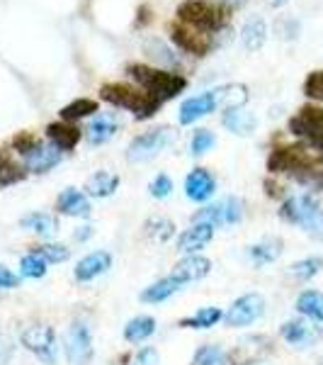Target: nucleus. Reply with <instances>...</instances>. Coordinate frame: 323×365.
I'll return each mask as SVG.
<instances>
[{"mask_svg": "<svg viewBox=\"0 0 323 365\" xmlns=\"http://www.w3.org/2000/svg\"><path fill=\"white\" fill-rule=\"evenodd\" d=\"M127 76H132V78L137 81V83L144 88L149 96L158 98L161 103L178 98L180 93H183L185 88H187V81L180 73L146 66V63H129V66H127Z\"/></svg>", "mask_w": 323, "mask_h": 365, "instance_id": "obj_1", "label": "nucleus"}, {"mask_svg": "<svg viewBox=\"0 0 323 365\" xmlns=\"http://www.w3.org/2000/svg\"><path fill=\"white\" fill-rule=\"evenodd\" d=\"M100 98L105 103L115 105V108H125L129 113L134 115V120L144 122V120H151L158 110H161V100L149 96L146 91H137L134 86H127V83H105L100 88Z\"/></svg>", "mask_w": 323, "mask_h": 365, "instance_id": "obj_2", "label": "nucleus"}, {"mask_svg": "<svg viewBox=\"0 0 323 365\" xmlns=\"http://www.w3.org/2000/svg\"><path fill=\"white\" fill-rule=\"evenodd\" d=\"M319 161H321V154L307 144L277 146L268 158V170L270 173H292L299 180L302 175L316 170Z\"/></svg>", "mask_w": 323, "mask_h": 365, "instance_id": "obj_3", "label": "nucleus"}, {"mask_svg": "<svg viewBox=\"0 0 323 365\" xmlns=\"http://www.w3.org/2000/svg\"><path fill=\"white\" fill-rule=\"evenodd\" d=\"M178 20L199 32H219L228 22V10L224 5L204 3V0H185L178 8Z\"/></svg>", "mask_w": 323, "mask_h": 365, "instance_id": "obj_4", "label": "nucleus"}, {"mask_svg": "<svg viewBox=\"0 0 323 365\" xmlns=\"http://www.w3.org/2000/svg\"><path fill=\"white\" fill-rule=\"evenodd\" d=\"M280 217L290 225L302 227L304 232L316 234L323 227V210L319 207V200L309 192L304 195H292L282 202L280 207Z\"/></svg>", "mask_w": 323, "mask_h": 365, "instance_id": "obj_5", "label": "nucleus"}, {"mask_svg": "<svg viewBox=\"0 0 323 365\" xmlns=\"http://www.w3.org/2000/svg\"><path fill=\"white\" fill-rule=\"evenodd\" d=\"M290 132L304 144L323 156V110L316 105H304L290 120Z\"/></svg>", "mask_w": 323, "mask_h": 365, "instance_id": "obj_6", "label": "nucleus"}, {"mask_svg": "<svg viewBox=\"0 0 323 365\" xmlns=\"http://www.w3.org/2000/svg\"><path fill=\"white\" fill-rule=\"evenodd\" d=\"M173 141H175V129H170V127L149 129V132L139 134V137H134L129 141L127 161H132V163L149 161V158L158 156L161 151H166Z\"/></svg>", "mask_w": 323, "mask_h": 365, "instance_id": "obj_7", "label": "nucleus"}, {"mask_svg": "<svg viewBox=\"0 0 323 365\" xmlns=\"http://www.w3.org/2000/svg\"><path fill=\"white\" fill-rule=\"evenodd\" d=\"M263 314H265V297L260 292H245V295L233 299L231 307L224 312V324L233 329L250 327Z\"/></svg>", "mask_w": 323, "mask_h": 365, "instance_id": "obj_8", "label": "nucleus"}, {"mask_svg": "<svg viewBox=\"0 0 323 365\" xmlns=\"http://www.w3.org/2000/svg\"><path fill=\"white\" fill-rule=\"evenodd\" d=\"M20 341L44 365H56V334L49 324H34V327L25 329Z\"/></svg>", "mask_w": 323, "mask_h": 365, "instance_id": "obj_9", "label": "nucleus"}, {"mask_svg": "<svg viewBox=\"0 0 323 365\" xmlns=\"http://www.w3.org/2000/svg\"><path fill=\"white\" fill-rule=\"evenodd\" d=\"M63 351H66V361L70 365H90L95 349H92V336L88 324H70L66 336H63Z\"/></svg>", "mask_w": 323, "mask_h": 365, "instance_id": "obj_10", "label": "nucleus"}, {"mask_svg": "<svg viewBox=\"0 0 323 365\" xmlns=\"http://www.w3.org/2000/svg\"><path fill=\"white\" fill-rule=\"evenodd\" d=\"M243 220V202L238 197H224L214 205H207L192 217V225L195 222H207L211 227H228V225H238Z\"/></svg>", "mask_w": 323, "mask_h": 365, "instance_id": "obj_11", "label": "nucleus"}, {"mask_svg": "<svg viewBox=\"0 0 323 365\" xmlns=\"http://www.w3.org/2000/svg\"><path fill=\"white\" fill-rule=\"evenodd\" d=\"M166 29H168L170 42H173L175 46H180L183 51H187V54H195V56H207L209 54L211 42L204 32H199V29H195V27H187L180 20L168 22Z\"/></svg>", "mask_w": 323, "mask_h": 365, "instance_id": "obj_12", "label": "nucleus"}, {"mask_svg": "<svg viewBox=\"0 0 323 365\" xmlns=\"http://www.w3.org/2000/svg\"><path fill=\"white\" fill-rule=\"evenodd\" d=\"M280 336L295 349H309V346H316L323 339V329L319 327V322L290 319L280 327Z\"/></svg>", "mask_w": 323, "mask_h": 365, "instance_id": "obj_13", "label": "nucleus"}, {"mask_svg": "<svg viewBox=\"0 0 323 365\" xmlns=\"http://www.w3.org/2000/svg\"><path fill=\"white\" fill-rule=\"evenodd\" d=\"M216 108H219V96H216V88H214V91L199 93L195 98H187L185 103L180 105L178 120H180V125H192V122L211 115Z\"/></svg>", "mask_w": 323, "mask_h": 365, "instance_id": "obj_14", "label": "nucleus"}, {"mask_svg": "<svg viewBox=\"0 0 323 365\" xmlns=\"http://www.w3.org/2000/svg\"><path fill=\"white\" fill-rule=\"evenodd\" d=\"M61 158H63L61 149H56L54 144H42V141H39L32 151H27V154L22 156V163H25V168L29 173H49L51 168H56L58 163H61Z\"/></svg>", "mask_w": 323, "mask_h": 365, "instance_id": "obj_15", "label": "nucleus"}, {"mask_svg": "<svg viewBox=\"0 0 323 365\" xmlns=\"http://www.w3.org/2000/svg\"><path fill=\"white\" fill-rule=\"evenodd\" d=\"M110 268H112V256H110V251H92L75 263L73 275L78 282H90L100 278V275H105Z\"/></svg>", "mask_w": 323, "mask_h": 365, "instance_id": "obj_16", "label": "nucleus"}, {"mask_svg": "<svg viewBox=\"0 0 323 365\" xmlns=\"http://www.w3.org/2000/svg\"><path fill=\"white\" fill-rule=\"evenodd\" d=\"M216 190V180L207 168H192L185 178V195L192 202H207Z\"/></svg>", "mask_w": 323, "mask_h": 365, "instance_id": "obj_17", "label": "nucleus"}, {"mask_svg": "<svg viewBox=\"0 0 323 365\" xmlns=\"http://www.w3.org/2000/svg\"><path fill=\"white\" fill-rule=\"evenodd\" d=\"M209 270H211V261L209 258H204V256H185L183 261H178L173 266V273H170V278H175L178 282H197V280H202V278H207L209 275Z\"/></svg>", "mask_w": 323, "mask_h": 365, "instance_id": "obj_18", "label": "nucleus"}, {"mask_svg": "<svg viewBox=\"0 0 323 365\" xmlns=\"http://www.w3.org/2000/svg\"><path fill=\"white\" fill-rule=\"evenodd\" d=\"M211 239H214V227L207 225V222H195V225L187 229V232L180 234L178 251L192 256V253H197L199 249H204Z\"/></svg>", "mask_w": 323, "mask_h": 365, "instance_id": "obj_19", "label": "nucleus"}, {"mask_svg": "<svg viewBox=\"0 0 323 365\" xmlns=\"http://www.w3.org/2000/svg\"><path fill=\"white\" fill-rule=\"evenodd\" d=\"M80 137H83V129L70 125V122L61 120V122H51V125H46V139H49L51 144L61 151L75 149V144L80 141Z\"/></svg>", "mask_w": 323, "mask_h": 365, "instance_id": "obj_20", "label": "nucleus"}, {"mask_svg": "<svg viewBox=\"0 0 323 365\" xmlns=\"http://www.w3.org/2000/svg\"><path fill=\"white\" fill-rule=\"evenodd\" d=\"M56 210L61 212V215L88 220V217H90V200H88L80 190H75V187H66L56 200Z\"/></svg>", "mask_w": 323, "mask_h": 365, "instance_id": "obj_21", "label": "nucleus"}, {"mask_svg": "<svg viewBox=\"0 0 323 365\" xmlns=\"http://www.w3.org/2000/svg\"><path fill=\"white\" fill-rule=\"evenodd\" d=\"M221 125H224L228 132L238 134V137H250L258 127V117L253 113H245V110H240V108H233L224 113Z\"/></svg>", "mask_w": 323, "mask_h": 365, "instance_id": "obj_22", "label": "nucleus"}, {"mask_svg": "<svg viewBox=\"0 0 323 365\" xmlns=\"http://www.w3.org/2000/svg\"><path fill=\"white\" fill-rule=\"evenodd\" d=\"M117 187H120V175L110 173V170H97V173H92L90 178L85 180L83 190L90 197H110L117 192Z\"/></svg>", "mask_w": 323, "mask_h": 365, "instance_id": "obj_23", "label": "nucleus"}, {"mask_svg": "<svg viewBox=\"0 0 323 365\" xmlns=\"http://www.w3.org/2000/svg\"><path fill=\"white\" fill-rule=\"evenodd\" d=\"M282 246L285 244H282L280 237H268V239H263V241H258V244L250 246L248 258L253 261V266L263 268V266H268V263L277 261L280 253H282Z\"/></svg>", "mask_w": 323, "mask_h": 365, "instance_id": "obj_24", "label": "nucleus"}, {"mask_svg": "<svg viewBox=\"0 0 323 365\" xmlns=\"http://www.w3.org/2000/svg\"><path fill=\"white\" fill-rule=\"evenodd\" d=\"M117 132H120V122H117L112 115H95V120L88 127V141H90L92 146L107 144Z\"/></svg>", "mask_w": 323, "mask_h": 365, "instance_id": "obj_25", "label": "nucleus"}, {"mask_svg": "<svg viewBox=\"0 0 323 365\" xmlns=\"http://www.w3.org/2000/svg\"><path fill=\"white\" fill-rule=\"evenodd\" d=\"M180 287H183V282H178L175 278H161L156 280L154 285L144 287V292H141V302L146 304H158V302H166L175 295V292H180Z\"/></svg>", "mask_w": 323, "mask_h": 365, "instance_id": "obj_26", "label": "nucleus"}, {"mask_svg": "<svg viewBox=\"0 0 323 365\" xmlns=\"http://www.w3.org/2000/svg\"><path fill=\"white\" fill-rule=\"evenodd\" d=\"M20 227L34 232L37 237H54L58 229V220L54 215H49V212H32V215L22 217Z\"/></svg>", "mask_w": 323, "mask_h": 365, "instance_id": "obj_27", "label": "nucleus"}, {"mask_svg": "<svg viewBox=\"0 0 323 365\" xmlns=\"http://www.w3.org/2000/svg\"><path fill=\"white\" fill-rule=\"evenodd\" d=\"M297 312L311 322L323 324V292L319 290H304L297 297Z\"/></svg>", "mask_w": 323, "mask_h": 365, "instance_id": "obj_28", "label": "nucleus"}, {"mask_svg": "<svg viewBox=\"0 0 323 365\" xmlns=\"http://www.w3.org/2000/svg\"><path fill=\"white\" fill-rule=\"evenodd\" d=\"M156 334V319L154 317H134V319L127 322L125 327V339L129 341V344H141V341L151 339Z\"/></svg>", "mask_w": 323, "mask_h": 365, "instance_id": "obj_29", "label": "nucleus"}, {"mask_svg": "<svg viewBox=\"0 0 323 365\" xmlns=\"http://www.w3.org/2000/svg\"><path fill=\"white\" fill-rule=\"evenodd\" d=\"M221 319H224V312H221L219 307H202V309H197L192 317L180 319L178 327H183V329H211V327H216Z\"/></svg>", "mask_w": 323, "mask_h": 365, "instance_id": "obj_30", "label": "nucleus"}, {"mask_svg": "<svg viewBox=\"0 0 323 365\" xmlns=\"http://www.w3.org/2000/svg\"><path fill=\"white\" fill-rule=\"evenodd\" d=\"M240 39H243V46L248 51L263 49V44L268 42V25L260 20V17L248 20V22H245V27H243V32H240Z\"/></svg>", "mask_w": 323, "mask_h": 365, "instance_id": "obj_31", "label": "nucleus"}, {"mask_svg": "<svg viewBox=\"0 0 323 365\" xmlns=\"http://www.w3.org/2000/svg\"><path fill=\"white\" fill-rule=\"evenodd\" d=\"M97 113H100L97 100L78 98V100H73V103L63 105L58 115H61L63 122H75V120H83V117H90V115H97Z\"/></svg>", "mask_w": 323, "mask_h": 365, "instance_id": "obj_32", "label": "nucleus"}, {"mask_svg": "<svg viewBox=\"0 0 323 365\" xmlns=\"http://www.w3.org/2000/svg\"><path fill=\"white\" fill-rule=\"evenodd\" d=\"M144 234H146L149 239L158 241V244H166V241H170V237L175 234V225L168 220V217L154 215V217H149V220H146Z\"/></svg>", "mask_w": 323, "mask_h": 365, "instance_id": "obj_33", "label": "nucleus"}, {"mask_svg": "<svg viewBox=\"0 0 323 365\" xmlns=\"http://www.w3.org/2000/svg\"><path fill=\"white\" fill-rule=\"evenodd\" d=\"M216 96H219V105H224L226 110L243 108V103L248 100V88L240 83L221 86V88H216Z\"/></svg>", "mask_w": 323, "mask_h": 365, "instance_id": "obj_34", "label": "nucleus"}, {"mask_svg": "<svg viewBox=\"0 0 323 365\" xmlns=\"http://www.w3.org/2000/svg\"><path fill=\"white\" fill-rule=\"evenodd\" d=\"M25 180V170L10 158L5 151H0V187L15 185V182Z\"/></svg>", "mask_w": 323, "mask_h": 365, "instance_id": "obj_35", "label": "nucleus"}, {"mask_svg": "<svg viewBox=\"0 0 323 365\" xmlns=\"http://www.w3.org/2000/svg\"><path fill=\"white\" fill-rule=\"evenodd\" d=\"M46 266H49V263H46L42 256H37V253L29 251L27 256H22V261H20V275L22 278L39 280L46 275Z\"/></svg>", "mask_w": 323, "mask_h": 365, "instance_id": "obj_36", "label": "nucleus"}, {"mask_svg": "<svg viewBox=\"0 0 323 365\" xmlns=\"http://www.w3.org/2000/svg\"><path fill=\"white\" fill-rule=\"evenodd\" d=\"M190 365H226L224 351H221V346H216V344L199 346L197 353L192 356Z\"/></svg>", "mask_w": 323, "mask_h": 365, "instance_id": "obj_37", "label": "nucleus"}, {"mask_svg": "<svg viewBox=\"0 0 323 365\" xmlns=\"http://www.w3.org/2000/svg\"><path fill=\"white\" fill-rule=\"evenodd\" d=\"M323 268V258L321 256H309V258H302L297 261L295 266L290 268V273L295 275L297 280H311L314 275H319Z\"/></svg>", "mask_w": 323, "mask_h": 365, "instance_id": "obj_38", "label": "nucleus"}, {"mask_svg": "<svg viewBox=\"0 0 323 365\" xmlns=\"http://www.w3.org/2000/svg\"><path fill=\"white\" fill-rule=\"evenodd\" d=\"M32 253L42 256L46 263H63V261H68V256H70V251L63 244H42V246H34Z\"/></svg>", "mask_w": 323, "mask_h": 365, "instance_id": "obj_39", "label": "nucleus"}, {"mask_svg": "<svg viewBox=\"0 0 323 365\" xmlns=\"http://www.w3.org/2000/svg\"><path fill=\"white\" fill-rule=\"evenodd\" d=\"M214 144H216L214 132H209V129H199V132H195V137H192L190 151H192V156H202V154H207V151H211V146Z\"/></svg>", "mask_w": 323, "mask_h": 365, "instance_id": "obj_40", "label": "nucleus"}, {"mask_svg": "<svg viewBox=\"0 0 323 365\" xmlns=\"http://www.w3.org/2000/svg\"><path fill=\"white\" fill-rule=\"evenodd\" d=\"M304 93H307V98L323 103V71H311L304 81Z\"/></svg>", "mask_w": 323, "mask_h": 365, "instance_id": "obj_41", "label": "nucleus"}, {"mask_svg": "<svg viewBox=\"0 0 323 365\" xmlns=\"http://www.w3.org/2000/svg\"><path fill=\"white\" fill-rule=\"evenodd\" d=\"M149 192L154 195L156 200H166L170 192H173V180L168 178L166 173H161V175H156L154 182L149 185Z\"/></svg>", "mask_w": 323, "mask_h": 365, "instance_id": "obj_42", "label": "nucleus"}, {"mask_svg": "<svg viewBox=\"0 0 323 365\" xmlns=\"http://www.w3.org/2000/svg\"><path fill=\"white\" fill-rule=\"evenodd\" d=\"M37 144H39V139L34 137L32 132H20V134H15V139H13V146L20 156H25L27 151H32Z\"/></svg>", "mask_w": 323, "mask_h": 365, "instance_id": "obj_43", "label": "nucleus"}, {"mask_svg": "<svg viewBox=\"0 0 323 365\" xmlns=\"http://www.w3.org/2000/svg\"><path fill=\"white\" fill-rule=\"evenodd\" d=\"M144 49H156V54H149L151 58H156V61L175 63V56L170 54V51H168L161 42H158V39H146V42H144Z\"/></svg>", "mask_w": 323, "mask_h": 365, "instance_id": "obj_44", "label": "nucleus"}, {"mask_svg": "<svg viewBox=\"0 0 323 365\" xmlns=\"http://www.w3.org/2000/svg\"><path fill=\"white\" fill-rule=\"evenodd\" d=\"M13 287H20V275L0 263V290H13Z\"/></svg>", "mask_w": 323, "mask_h": 365, "instance_id": "obj_45", "label": "nucleus"}, {"mask_svg": "<svg viewBox=\"0 0 323 365\" xmlns=\"http://www.w3.org/2000/svg\"><path fill=\"white\" fill-rule=\"evenodd\" d=\"M158 363V351L154 346H146L137 353V365H156Z\"/></svg>", "mask_w": 323, "mask_h": 365, "instance_id": "obj_46", "label": "nucleus"}, {"mask_svg": "<svg viewBox=\"0 0 323 365\" xmlns=\"http://www.w3.org/2000/svg\"><path fill=\"white\" fill-rule=\"evenodd\" d=\"M299 180L307 182V185H311V187H316V190H323V168L311 170V173L302 175V178H299Z\"/></svg>", "mask_w": 323, "mask_h": 365, "instance_id": "obj_47", "label": "nucleus"}, {"mask_svg": "<svg viewBox=\"0 0 323 365\" xmlns=\"http://www.w3.org/2000/svg\"><path fill=\"white\" fill-rule=\"evenodd\" d=\"M90 234H92V227H80L78 232L73 234V239L75 241H85L88 237H90Z\"/></svg>", "mask_w": 323, "mask_h": 365, "instance_id": "obj_48", "label": "nucleus"}, {"mask_svg": "<svg viewBox=\"0 0 323 365\" xmlns=\"http://www.w3.org/2000/svg\"><path fill=\"white\" fill-rule=\"evenodd\" d=\"M265 187H268L265 192H268L270 197H280V195H282V187H280V185H275V182H270V180H268V182H265Z\"/></svg>", "mask_w": 323, "mask_h": 365, "instance_id": "obj_49", "label": "nucleus"}, {"mask_svg": "<svg viewBox=\"0 0 323 365\" xmlns=\"http://www.w3.org/2000/svg\"><path fill=\"white\" fill-rule=\"evenodd\" d=\"M275 5H282V3H287V0H272Z\"/></svg>", "mask_w": 323, "mask_h": 365, "instance_id": "obj_50", "label": "nucleus"}]
</instances>
